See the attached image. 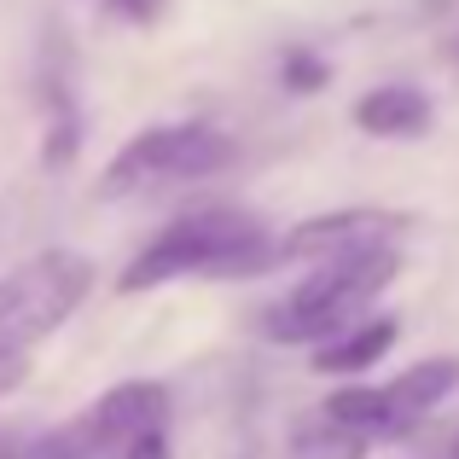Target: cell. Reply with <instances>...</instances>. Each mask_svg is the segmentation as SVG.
I'll list each match as a JSON object with an SVG mask.
<instances>
[{"label": "cell", "mask_w": 459, "mask_h": 459, "mask_svg": "<svg viewBox=\"0 0 459 459\" xmlns=\"http://www.w3.org/2000/svg\"><path fill=\"white\" fill-rule=\"evenodd\" d=\"M280 268V238L245 210H204L163 227L123 273L117 291H157L169 280H256Z\"/></svg>", "instance_id": "1"}, {"label": "cell", "mask_w": 459, "mask_h": 459, "mask_svg": "<svg viewBox=\"0 0 459 459\" xmlns=\"http://www.w3.org/2000/svg\"><path fill=\"white\" fill-rule=\"evenodd\" d=\"M395 273H402L395 245H360V250H343V256H325L320 273H308L268 314V337L273 343H325L378 303V291H390Z\"/></svg>", "instance_id": "2"}, {"label": "cell", "mask_w": 459, "mask_h": 459, "mask_svg": "<svg viewBox=\"0 0 459 459\" xmlns=\"http://www.w3.org/2000/svg\"><path fill=\"white\" fill-rule=\"evenodd\" d=\"M93 291V262L82 250H41L0 280V349H35L53 337Z\"/></svg>", "instance_id": "3"}, {"label": "cell", "mask_w": 459, "mask_h": 459, "mask_svg": "<svg viewBox=\"0 0 459 459\" xmlns=\"http://www.w3.org/2000/svg\"><path fill=\"white\" fill-rule=\"evenodd\" d=\"M233 163V140L215 134L204 123H175V128H146L134 134L123 152L105 163L100 175V198H134L146 186H169V180H210Z\"/></svg>", "instance_id": "4"}, {"label": "cell", "mask_w": 459, "mask_h": 459, "mask_svg": "<svg viewBox=\"0 0 459 459\" xmlns=\"http://www.w3.org/2000/svg\"><path fill=\"white\" fill-rule=\"evenodd\" d=\"M169 390L152 378H128L76 413L82 459H169Z\"/></svg>", "instance_id": "5"}, {"label": "cell", "mask_w": 459, "mask_h": 459, "mask_svg": "<svg viewBox=\"0 0 459 459\" xmlns=\"http://www.w3.org/2000/svg\"><path fill=\"white\" fill-rule=\"evenodd\" d=\"M407 227V215L395 210H332V215H308L280 238V262H325L360 245H395V233Z\"/></svg>", "instance_id": "6"}, {"label": "cell", "mask_w": 459, "mask_h": 459, "mask_svg": "<svg viewBox=\"0 0 459 459\" xmlns=\"http://www.w3.org/2000/svg\"><path fill=\"white\" fill-rule=\"evenodd\" d=\"M395 337H402V325H395L390 314H378V320H355V325H343L337 337L314 343V372H320V378H355V372L378 367V360L390 355Z\"/></svg>", "instance_id": "7"}, {"label": "cell", "mask_w": 459, "mask_h": 459, "mask_svg": "<svg viewBox=\"0 0 459 459\" xmlns=\"http://www.w3.org/2000/svg\"><path fill=\"white\" fill-rule=\"evenodd\" d=\"M430 100L407 82H390V88H372L355 100V128L372 140H419L430 128Z\"/></svg>", "instance_id": "8"}, {"label": "cell", "mask_w": 459, "mask_h": 459, "mask_svg": "<svg viewBox=\"0 0 459 459\" xmlns=\"http://www.w3.org/2000/svg\"><path fill=\"white\" fill-rule=\"evenodd\" d=\"M378 390H384V402L395 407V419L413 430L430 407H442L459 390V355H430V360H419V367L395 372V378L378 384Z\"/></svg>", "instance_id": "9"}, {"label": "cell", "mask_w": 459, "mask_h": 459, "mask_svg": "<svg viewBox=\"0 0 459 459\" xmlns=\"http://www.w3.org/2000/svg\"><path fill=\"white\" fill-rule=\"evenodd\" d=\"M325 419H337V425H349L355 437H402V419H395V407L384 402L378 384H349V390H332V402L320 407Z\"/></svg>", "instance_id": "10"}, {"label": "cell", "mask_w": 459, "mask_h": 459, "mask_svg": "<svg viewBox=\"0 0 459 459\" xmlns=\"http://www.w3.org/2000/svg\"><path fill=\"white\" fill-rule=\"evenodd\" d=\"M0 459H82V437H76V419L53 430H0Z\"/></svg>", "instance_id": "11"}, {"label": "cell", "mask_w": 459, "mask_h": 459, "mask_svg": "<svg viewBox=\"0 0 459 459\" xmlns=\"http://www.w3.org/2000/svg\"><path fill=\"white\" fill-rule=\"evenodd\" d=\"M291 459H367V437H355L337 419H320L291 437Z\"/></svg>", "instance_id": "12"}, {"label": "cell", "mask_w": 459, "mask_h": 459, "mask_svg": "<svg viewBox=\"0 0 459 459\" xmlns=\"http://www.w3.org/2000/svg\"><path fill=\"white\" fill-rule=\"evenodd\" d=\"M280 76L291 93H320L325 82H332V65H325L320 53H308V47H291V53L280 58Z\"/></svg>", "instance_id": "13"}, {"label": "cell", "mask_w": 459, "mask_h": 459, "mask_svg": "<svg viewBox=\"0 0 459 459\" xmlns=\"http://www.w3.org/2000/svg\"><path fill=\"white\" fill-rule=\"evenodd\" d=\"M30 384V349H0V395Z\"/></svg>", "instance_id": "14"}, {"label": "cell", "mask_w": 459, "mask_h": 459, "mask_svg": "<svg viewBox=\"0 0 459 459\" xmlns=\"http://www.w3.org/2000/svg\"><path fill=\"white\" fill-rule=\"evenodd\" d=\"M448 459H459V437H454V448H448Z\"/></svg>", "instance_id": "15"}]
</instances>
